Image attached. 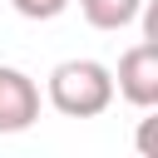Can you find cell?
Here are the masks:
<instances>
[{"label": "cell", "mask_w": 158, "mask_h": 158, "mask_svg": "<svg viewBox=\"0 0 158 158\" xmlns=\"http://www.w3.org/2000/svg\"><path fill=\"white\" fill-rule=\"evenodd\" d=\"M44 99L64 118H99L114 104V69L99 64V59H64V64L49 69Z\"/></svg>", "instance_id": "obj_1"}, {"label": "cell", "mask_w": 158, "mask_h": 158, "mask_svg": "<svg viewBox=\"0 0 158 158\" xmlns=\"http://www.w3.org/2000/svg\"><path fill=\"white\" fill-rule=\"evenodd\" d=\"M114 94H123L133 109H153L158 104V40H138L133 49L118 54Z\"/></svg>", "instance_id": "obj_2"}, {"label": "cell", "mask_w": 158, "mask_h": 158, "mask_svg": "<svg viewBox=\"0 0 158 158\" xmlns=\"http://www.w3.org/2000/svg\"><path fill=\"white\" fill-rule=\"evenodd\" d=\"M35 118H40V84L25 69L0 64V133H25Z\"/></svg>", "instance_id": "obj_3"}, {"label": "cell", "mask_w": 158, "mask_h": 158, "mask_svg": "<svg viewBox=\"0 0 158 158\" xmlns=\"http://www.w3.org/2000/svg\"><path fill=\"white\" fill-rule=\"evenodd\" d=\"M79 10H84V20L94 30H123V25L138 20L143 0H79Z\"/></svg>", "instance_id": "obj_4"}, {"label": "cell", "mask_w": 158, "mask_h": 158, "mask_svg": "<svg viewBox=\"0 0 158 158\" xmlns=\"http://www.w3.org/2000/svg\"><path fill=\"white\" fill-rule=\"evenodd\" d=\"M25 20H54V15H64L69 10V0H10Z\"/></svg>", "instance_id": "obj_5"}]
</instances>
